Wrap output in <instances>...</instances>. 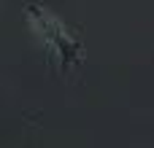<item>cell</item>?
Listing matches in <instances>:
<instances>
[{
	"instance_id": "obj_1",
	"label": "cell",
	"mask_w": 154,
	"mask_h": 148,
	"mask_svg": "<svg viewBox=\"0 0 154 148\" xmlns=\"http://www.w3.org/2000/svg\"><path fill=\"white\" fill-rule=\"evenodd\" d=\"M24 16H27V24L35 32V38L54 54L62 75H68L73 67H79L84 62V57H87L84 43L70 35V30L62 24V19L57 13H51L41 3H27L24 5Z\"/></svg>"
}]
</instances>
